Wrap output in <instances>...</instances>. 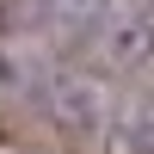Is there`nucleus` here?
I'll return each instance as SVG.
<instances>
[{"label": "nucleus", "mask_w": 154, "mask_h": 154, "mask_svg": "<svg viewBox=\"0 0 154 154\" xmlns=\"http://www.w3.org/2000/svg\"><path fill=\"white\" fill-rule=\"evenodd\" d=\"M49 117H56L68 136L93 142V136H105L111 105H105V93H99L86 74H68V80H56V86H49Z\"/></svg>", "instance_id": "f257e3e1"}, {"label": "nucleus", "mask_w": 154, "mask_h": 154, "mask_svg": "<svg viewBox=\"0 0 154 154\" xmlns=\"http://www.w3.org/2000/svg\"><path fill=\"white\" fill-rule=\"evenodd\" d=\"M111 148L117 154H154V93L130 99L117 117V130H111Z\"/></svg>", "instance_id": "f03ea898"}, {"label": "nucleus", "mask_w": 154, "mask_h": 154, "mask_svg": "<svg viewBox=\"0 0 154 154\" xmlns=\"http://www.w3.org/2000/svg\"><path fill=\"white\" fill-rule=\"evenodd\" d=\"M37 80H43V68H37V56H31V49L0 43V105H6V99L37 93Z\"/></svg>", "instance_id": "7ed1b4c3"}]
</instances>
